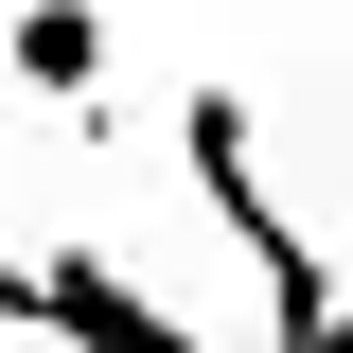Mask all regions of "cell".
Segmentation results:
<instances>
[{"label": "cell", "instance_id": "obj_1", "mask_svg": "<svg viewBox=\"0 0 353 353\" xmlns=\"http://www.w3.org/2000/svg\"><path fill=\"white\" fill-rule=\"evenodd\" d=\"M176 159H194V194H212V230L248 248V283H265V318H283V353L336 318V265H318V230L265 194V141H248V88L230 71H194V106H176Z\"/></svg>", "mask_w": 353, "mask_h": 353}, {"label": "cell", "instance_id": "obj_2", "mask_svg": "<svg viewBox=\"0 0 353 353\" xmlns=\"http://www.w3.org/2000/svg\"><path fill=\"white\" fill-rule=\"evenodd\" d=\"M18 336H71V353H194V318H176V301H141L106 248H53V265H36V318H18Z\"/></svg>", "mask_w": 353, "mask_h": 353}, {"label": "cell", "instance_id": "obj_3", "mask_svg": "<svg viewBox=\"0 0 353 353\" xmlns=\"http://www.w3.org/2000/svg\"><path fill=\"white\" fill-rule=\"evenodd\" d=\"M0 88L53 106V124H88V106H106V0H18V18H0Z\"/></svg>", "mask_w": 353, "mask_h": 353}]
</instances>
